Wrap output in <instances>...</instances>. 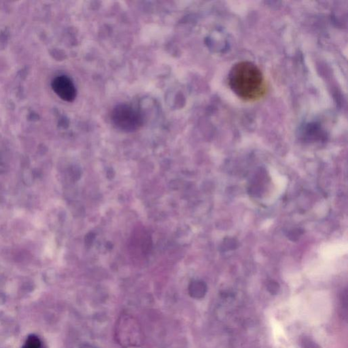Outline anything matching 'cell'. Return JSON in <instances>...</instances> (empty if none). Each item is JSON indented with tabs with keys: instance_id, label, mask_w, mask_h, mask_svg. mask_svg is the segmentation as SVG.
I'll list each match as a JSON object with an SVG mask.
<instances>
[{
	"instance_id": "obj_14",
	"label": "cell",
	"mask_w": 348,
	"mask_h": 348,
	"mask_svg": "<svg viewBox=\"0 0 348 348\" xmlns=\"http://www.w3.org/2000/svg\"><path fill=\"white\" fill-rule=\"evenodd\" d=\"M79 348H99L98 347H96V346H93V345H90V344H84L82 345V346H80Z\"/></svg>"
},
{
	"instance_id": "obj_4",
	"label": "cell",
	"mask_w": 348,
	"mask_h": 348,
	"mask_svg": "<svg viewBox=\"0 0 348 348\" xmlns=\"http://www.w3.org/2000/svg\"><path fill=\"white\" fill-rule=\"evenodd\" d=\"M52 89L64 101L72 102L76 99V91L74 83L66 76L56 77L52 82Z\"/></svg>"
},
{
	"instance_id": "obj_3",
	"label": "cell",
	"mask_w": 348,
	"mask_h": 348,
	"mask_svg": "<svg viewBox=\"0 0 348 348\" xmlns=\"http://www.w3.org/2000/svg\"><path fill=\"white\" fill-rule=\"evenodd\" d=\"M116 337L124 347H129L140 342L141 331L136 320L130 315L120 319L116 326Z\"/></svg>"
},
{
	"instance_id": "obj_5",
	"label": "cell",
	"mask_w": 348,
	"mask_h": 348,
	"mask_svg": "<svg viewBox=\"0 0 348 348\" xmlns=\"http://www.w3.org/2000/svg\"><path fill=\"white\" fill-rule=\"evenodd\" d=\"M188 293L192 298L201 299L204 298L208 291V286L205 282L202 280H193L188 286Z\"/></svg>"
},
{
	"instance_id": "obj_6",
	"label": "cell",
	"mask_w": 348,
	"mask_h": 348,
	"mask_svg": "<svg viewBox=\"0 0 348 348\" xmlns=\"http://www.w3.org/2000/svg\"><path fill=\"white\" fill-rule=\"evenodd\" d=\"M238 241L233 237H226L222 241L221 249L222 252H228V251L235 250L238 248Z\"/></svg>"
},
{
	"instance_id": "obj_12",
	"label": "cell",
	"mask_w": 348,
	"mask_h": 348,
	"mask_svg": "<svg viewBox=\"0 0 348 348\" xmlns=\"http://www.w3.org/2000/svg\"><path fill=\"white\" fill-rule=\"evenodd\" d=\"M95 239V235L93 232H89L88 235H86L85 237V244L86 246H91L93 244V241Z\"/></svg>"
},
{
	"instance_id": "obj_13",
	"label": "cell",
	"mask_w": 348,
	"mask_h": 348,
	"mask_svg": "<svg viewBox=\"0 0 348 348\" xmlns=\"http://www.w3.org/2000/svg\"><path fill=\"white\" fill-rule=\"evenodd\" d=\"M70 176L74 180L79 179L80 176H81L79 169H71Z\"/></svg>"
},
{
	"instance_id": "obj_11",
	"label": "cell",
	"mask_w": 348,
	"mask_h": 348,
	"mask_svg": "<svg viewBox=\"0 0 348 348\" xmlns=\"http://www.w3.org/2000/svg\"><path fill=\"white\" fill-rule=\"evenodd\" d=\"M300 347L301 348H321L320 346L315 341L307 337L302 338L300 340Z\"/></svg>"
},
{
	"instance_id": "obj_9",
	"label": "cell",
	"mask_w": 348,
	"mask_h": 348,
	"mask_svg": "<svg viewBox=\"0 0 348 348\" xmlns=\"http://www.w3.org/2000/svg\"><path fill=\"white\" fill-rule=\"evenodd\" d=\"M266 289L271 295H276L279 293L280 290V286L278 282L275 280H269L267 282L266 285Z\"/></svg>"
},
{
	"instance_id": "obj_7",
	"label": "cell",
	"mask_w": 348,
	"mask_h": 348,
	"mask_svg": "<svg viewBox=\"0 0 348 348\" xmlns=\"http://www.w3.org/2000/svg\"><path fill=\"white\" fill-rule=\"evenodd\" d=\"M22 348H42V342L38 336L31 334L26 339Z\"/></svg>"
},
{
	"instance_id": "obj_8",
	"label": "cell",
	"mask_w": 348,
	"mask_h": 348,
	"mask_svg": "<svg viewBox=\"0 0 348 348\" xmlns=\"http://www.w3.org/2000/svg\"><path fill=\"white\" fill-rule=\"evenodd\" d=\"M303 234V231L300 229H293L288 231L287 232L286 236L289 240L292 242H297L301 235Z\"/></svg>"
},
{
	"instance_id": "obj_1",
	"label": "cell",
	"mask_w": 348,
	"mask_h": 348,
	"mask_svg": "<svg viewBox=\"0 0 348 348\" xmlns=\"http://www.w3.org/2000/svg\"><path fill=\"white\" fill-rule=\"evenodd\" d=\"M228 81L231 89L246 102L259 101L268 92L267 82L262 71L249 61H242L232 66Z\"/></svg>"
},
{
	"instance_id": "obj_10",
	"label": "cell",
	"mask_w": 348,
	"mask_h": 348,
	"mask_svg": "<svg viewBox=\"0 0 348 348\" xmlns=\"http://www.w3.org/2000/svg\"><path fill=\"white\" fill-rule=\"evenodd\" d=\"M23 181L25 185L27 186H31L33 184V181H34L35 176L33 175V171L29 170L28 169H25L23 171Z\"/></svg>"
},
{
	"instance_id": "obj_2",
	"label": "cell",
	"mask_w": 348,
	"mask_h": 348,
	"mask_svg": "<svg viewBox=\"0 0 348 348\" xmlns=\"http://www.w3.org/2000/svg\"><path fill=\"white\" fill-rule=\"evenodd\" d=\"M111 120L114 126L127 133L136 132L144 123L143 116L139 110L126 103L117 105L114 108Z\"/></svg>"
}]
</instances>
